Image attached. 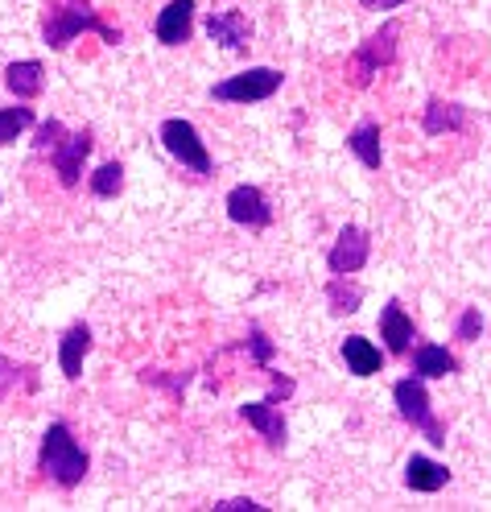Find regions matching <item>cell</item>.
<instances>
[{
	"mask_svg": "<svg viewBox=\"0 0 491 512\" xmlns=\"http://www.w3.org/2000/svg\"><path fill=\"white\" fill-rule=\"evenodd\" d=\"M83 34H100L108 46H120L124 42V34L100 17V9H95L91 0H50V5L42 9V42L54 54H62L75 38H83Z\"/></svg>",
	"mask_w": 491,
	"mask_h": 512,
	"instance_id": "obj_1",
	"label": "cell"
},
{
	"mask_svg": "<svg viewBox=\"0 0 491 512\" xmlns=\"http://www.w3.org/2000/svg\"><path fill=\"white\" fill-rule=\"evenodd\" d=\"M38 471L58 484L62 492L79 488L87 471H91V459L83 451V442L75 438V430L67 422H50L46 434H42V446H38Z\"/></svg>",
	"mask_w": 491,
	"mask_h": 512,
	"instance_id": "obj_2",
	"label": "cell"
},
{
	"mask_svg": "<svg viewBox=\"0 0 491 512\" xmlns=\"http://www.w3.org/2000/svg\"><path fill=\"white\" fill-rule=\"evenodd\" d=\"M401 54V25L397 21H384L376 34H368L364 42L355 46V54L347 58V75H351V87H368L380 71H388L392 62Z\"/></svg>",
	"mask_w": 491,
	"mask_h": 512,
	"instance_id": "obj_3",
	"label": "cell"
},
{
	"mask_svg": "<svg viewBox=\"0 0 491 512\" xmlns=\"http://www.w3.org/2000/svg\"><path fill=\"white\" fill-rule=\"evenodd\" d=\"M392 401H397V413L401 422L413 426L430 446H446V426L434 418V405H430V389H425L421 376H401L397 384H392Z\"/></svg>",
	"mask_w": 491,
	"mask_h": 512,
	"instance_id": "obj_4",
	"label": "cell"
},
{
	"mask_svg": "<svg viewBox=\"0 0 491 512\" xmlns=\"http://www.w3.org/2000/svg\"><path fill=\"white\" fill-rule=\"evenodd\" d=\"M157 137H161V145H166V153L174 157V162H178L182 170H190L194 178H211V170H215V162H211V149H207L203 133H199V128H194L190 120H182V116L161 120Z\"/></svg>",
	"mask_w": 491,
	"mask_h": 512,
	"instance_id": "obj_5",
	"label": "cell"
},
{
	"mask_svg": "<svg viewBox=\"0 0 491 512\" xmlns=\"http://www.w3.org/2000/svg\"><path fill=\"white\" fill-rule=\"evenodd\" d=\"M281 83H285V75L277 67H248L240 75L219 79L207 95L219 100V104H265L281 91Z\"/></svg>",
	"mask_w": 491,
	"mask_h": 512,
	"instance_id": "obj_6",
	"label": "cell"
},
{
	"mask_svg": "<svg viewBox=\"0 0 491 512\" xmlns=\"http://www.w3.org/2000/svg\"><path fill=\"white\" fill-rule=\"evenodd\" d=\"M223 207H227V219H232L236 228H248V232H265L269 223H273V203H269V195H265L260 186H252V182H240V186L227 190Z\"/></svg>",
	"mask_w": 491,
	"mask_h": 512,
	"instance_id": "obj_7",
	"label": "cell"
},
{
	"mask_svg": "<svg viewBox=\"0 0 491 512\" xmlns=\"http://www.w3.org/2000/svg\"><path fill=\"white\" fill-rule=\"evenodd\" d=\"M91 145H95V133L91 128H79V133H67L62 137L46 157H50V166H54V174H58V182L67 186V190H75L79 182H83V162L91 157Z\"/></svg>",
	"mask_w": 491,
	"mask_h": 512,
	"instance_id": "obj_8",
	"label": "cell"
},
{
	"mask_svg": "<svg viewBox=\"0 0 491 512\" xmlns=\"http://www.w3.org/2000/svg\"><path fill=\"white\" fill-rule=\"evenodd\" d=\"M372 256V236L368 228H355V223H347V228L335 236L331 252H326V269H331V277H351L368 265Z\"/></svg>",
	"mask_w": 491,
	"mask_h": 512,
	"instance_id": "obj_9",
	"label": "cell"
},
{
	"mask_svg": "<svg viewBox=\"0 0 491 512\" xmlns=\"http://www.w3.org/2000/svg\"><path fill=\"white\" fill-rule=\"evenodd\" d=\"M240 418L265 438L269 451H285L289 442V426H285V413H281V401L277 397H265V401H248L240 405Z\"/></svg>",
	"mask_w": 491,
	"mask_h": 512,
	"instance_id": "obj_10",
	"label": "cell"
},
{
	"mask_svg": "<svg viewBox=\"0 0 491 512\" xmlns=\"http://www.w3.org/2000/svg\"><path fill=\"white\" fill-rule=\"evenodd\" d=\"M203 29H207V38H211V42H219L223 50H232V54H244V50L252 46V21H248L240 9L207 13Z\"/></svg>",
	"mask_w": 491,
	"mask_h": 512,
	"instance_id": "obj_11",
	"label": "cell"
},
{
	"mask_svg": "<svg viewBox=\"0 0 491 512\" xmlns=\"http://www.w3.org/2000/svg\"><path fill=\"white\" fill-rule=\"evenodd\" d=\"M153 34L161 46H186L194 34V0H170V5L157 13Z\"/></svg>",
	"mask_w": 491,
	"mask_h": 512,
	"instance_id": "obj_12",
	"label": "cell"
},
{
	"mask_svg": "<svg viewBox=\"0 0 491 512\" xmlns=\"http://www.w3.org/2000/svg\"><path fill=\"white\" fill-rule=\"evenodd\" d=\"M380 339H384V347L392 351V356H409L413 351L417 331H413V318L405 314V306L397 298L380 310Z\"/></svg>",
	"mask_w": 491,
	"mask_h": 512,
	"instance_id": "obj_13",
	"label": "cell"
},
{
	"mask_svg": "<svg viewBox=\"0 0 491 512\" xmlns=\"http://www.w3.org/2000/svg\"><path fill=\"white\" fill-rule=\"evenodd\" d=\"M91 347H95V335L87 323H75L67 327V335L58 339V368L67 380H79L83 376V360L91 356Z\"/></svg>",
	"mask_w": 491,
	"mask_h": 512,
	"instance_id": "obj_14",
	"label": "cell"
},
{
	"mask_svg": "<svg viewBox=\"0 0 491 512\" xmlns=\"http://www.w3.org/2000/svg\"><path fill=\"white\" fill-rule=\"evenodd\" d=\"M421 128H425V137L463 133L467 128V108L458 100H442V95H434V100L425 104V112H421Z\"/></svg>",
	"mask_w": 491,
	"mask_h": 512,
	"instance_id": "obj_15",
	"label": "cell"
},
{
	"mask_svg": "<svg viewBox=\"0 0 491 512\" xmlns=\"http://www.w3.org/2000/svg\"><path fill=\"white\" fill-rule=\"evenodd\" d=\"M339 356H343L347 372L359 376V380H368V376H376V372L384 368V351H380L372 339H364V335H347V339L339 343Z\"/></svg>",
	"mask_w": 491,
	"mask_h": 512,
	"instance_id": "obj_16",
	"label": "cell"
},
{
	"mask_svg": "<svg viewBox=\"0 0 491 512\" xmlns=\"http://www.w3.org/2000/svg\"><path fill=\"white\" fill-rule=\"evenodd\" d=\"M450 484V467L438 463V459H425V455H409L405 463V488L409 492H421V496H434Z\"/></svg>",
	"mask_w": 491,
	"mask_h": 512,
	"instance_id": "obj_17",
	"label": "cell"
},
{
	"mask_svg": "<svg viewBox=\"0 0 491 512\" xmlns=\"http://www.w3.org/2000/svg\"><path fill=\"white\" fill-rule=\"evenodd\" d=\"M5 87L17 95L21 104L38 100V95L46 91V67L38 58H21V62H9L5 67Z\"/></svg>",
	"mask_w": 491,
	"mask_h": 512,
	"instance_id": "obj_18",
	"label": "cell"
},
{
	"mask_svg": "<svg viewBox=\"0 0 491 512\" xmlns=\"http://www.w3.org/2000/svg\"><path fill=\"white\" fill-rule=\"evenodd\" d=\"M458 372V356L442 343H417L413 347V376L421 380H442Z\"/></svg>",
	"mask_w": 491,
	"mask_h": 512,
	"instance_id": "obj_19",
	"label": "cell"
},
{
	"mask_svg": "<svg viewBox=\"0 0 491 512\" xmlns=\"http://www.w3.org/2000/svg\"><path fill=\"white\" fill-rule=\"evenodd\" d=\"M347 149L355 153V162L364 170H380L384 166V145H380V124L376 120H364L359 128H351L347 137Z\"/></svg>",
	"mask_w": 491,
	"mask_h": 512,
	"instance_id": "obj_20",
	"label": "cell"
},
{
	"mask_svg": "<svg viewBox=\"0 0 491 512\" xmlns=\"http://www.w3.org/2000/svg\"><path fill=\"white\" fill-rule=\"evenodd\" d=\"M38 384H42V376H38V368L34 364H17V360H9V356H0V401H5L9 393H38Z\"/></svg>",
	"mask_w": 491,
	"mask_h": 512,
	"instance_id": "obj_21",
	"label": "cell"
},
{
	"mask_svg": "<svg viewBox=\"0 0 491 512\" xmlns=\"http://www.w3.org/2000/svg\"><path fill=\"white\" fill-rule=\"evenodd\" d=\"M38 124V116H34V108H29V104H13V108H0V149H5V145H13L21 133H25V128H34Z\"/></svg>",
	"mask_w": 491,
	"mask_h": 512,
	"instance_id": "obj_22",
	"label": "cell"
},
{
	"mask_svg": "<svg viewBox=\"0 0 491 512\" xmlns=\"http://www.w3.org/2000/svg\"><path fill=\"white\" fill-rule=\"evenodd\" d=\"M326 302H331V314H355L359 302H364V290L351 277H331L326 285Z\"/></svg>",
	"mask_w": 491,
	"mask_h": 512,
	"instance_id": "obj_23",
	"label": "cell"
},
{
	"mask_svg": "<svg viewBox=\"0 0 491 512\" xmlns=\"http://www.w3.org/2000/svg\"><path fill=\"white\" fill-rule=\"evenodd\" d=\"M120 190H124V166L120 162H104L91 174V195L95 199H116Z\"/></svg>",
	"mask_w": 491,
	"mask_h": 512,
	"instance_id": "obj_24",
	"label": "cell"
},
{
	"mask_svg": "<svg viewBox=\"0 0 491 512\" xmlns=\"http://www.w3.org/2000/svg\"><path fill=\"white\" fill-rule=\"evenodd\" d=\"M244 347H248V356H252V364H256V368H269V364H273V339H269L265 331H260V327H248Z\"/></svg>",
	"mask_w": 491,
	"mask_h": 512,
	"instance_id": "obj_25",
	"label": "cell"
},
{
	"mask_svg": "<svg viewBox=\"0 0 491 512\" xmlns=\"http://www.w3.org/2000/svg\"><path fill=\"white\" fill-rule=\"evenodd\" d=\"M483 335V314H479V306H467L463 314H458V323H454V339L458 343H475Z\"/></svg>",
	"mask_w": 491,
	"mask_h": 512,
	"instance_id": "obj_26",
	"label": "cell"
},
{
	"mask_svg": "<svg viewBox=\"0 0 491 512\" xmlns=\"http://www.w3.org/2000/svg\"><path fill=\"white\" fill-rule=\"evenodd\" d=\"M62 137H67V128H62V120H54V116H50V120H42V124H38V133H34V149H38V153H50Z\"/></svg>",
	"mask_w": 491,
	"mask_h": 512,
	"instance_id": "obj_27",
	"label": "cell"
},
{
	"mask_svg": "<svg viewBox=\"0 0 491 512\" xmlns=\"http://www.w3.org/2000/svg\"><path fill=\"white\" fill-rule=\"evenodd\" d=\"M215 512H265L269 504H260V500H252V496H236V500H219V504H211Z\"/></svg>",
	"mask_w": 491,
	"mask_h": 512,
	"instance_id": "obj_28",
	"label": "cell"
},
{
	"mask_svg": "<svg viewBox=\"0 0 491 512\" xmlns=\"http://www.w3.org/2000/svg\"><path fill=\"white\" fill-rule=\"evenodd\" d=\"M364 9H372V13H388V9H401L405 0H359Z\"/></svg>",
	"mask_w": 491,
	"mask_h": 512,
	"instance_id": "obj_29",
	"label": "cell"
},
{
	"mask_svg": "<svg viewBox=\"0 0 491 512\" xmlns=\"http://www.w3.org/2000/svg\"><path fill=\"white\" fill-rule=\"evenodd\" d=\"M0 207H5V199H0Z\"/></svg>",
	"mask_w": 491,
	"mask_h": 512,
	"instance_id": "obj_30",
	"label": "cell"
}]
</instances>
